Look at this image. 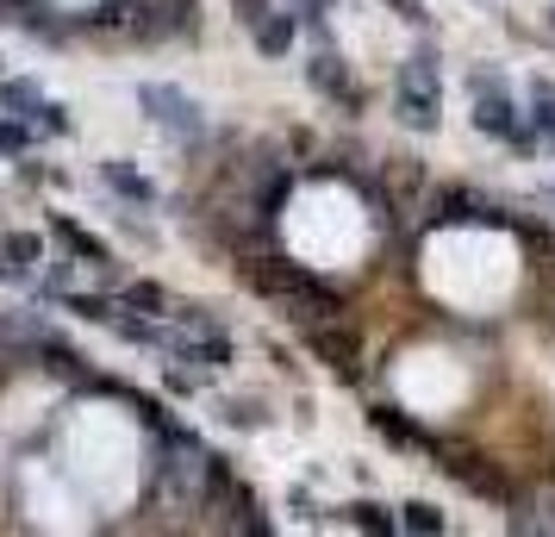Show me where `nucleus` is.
I'll return each instance as SVG.
<instances>
[{"label": "nucleus", "instance_id": "obj_1", "mask_svg": "<svg viewBox=\"0 0 555 537\" xmlns=\"http://www.w3.org/2000/svg\"><path fill=\"white\" fill-rule=\"evenodd\" d=\"M393 106L412 131H437V106H443V81H437V63L430 56H412L400 69V88H393Z\"/></svg>", "mask_w": 555, "mask_h": 537}, {"label": "nucleus", "instance_id": "obj_2", "mask_svg": "<svg viewBox=\"0 0 555 537\" xmlns=\"http://www.w3.org/2000/svg\"><path fill=\"white\" fill-rule=\"evenodd\" d=\"M144 106H163L156 119H163L169 131H188V138L201 131V106H194V101H181L176 88H144Z\"/></svg>", "mask_w": 555, "mask_h": 537}, {"label": "nucleus", "instance_id": "obj_3", "mask_svg": "<svg viewBox=\"0 0 555 537\" xmlns=\"http://www.w3.org/2000/svg\"><path fill=\"white\" fill-rule=\"evenodd\" d=\"M312 344L331 357V369H350L356 362V337H344V332H312Z\"/></svg>", "mask_w": 555, "mask_h": 537}, {"label": "nucleus", "instance_id": "obj_4", "mask_svg": "<svg viewBox=\"0 0 555 537\" xmlns=\"http://www.w3.org/2000/svg\"><path fill=\"white\" fill-rule=\"evenodd\" d=\"M256 38H262V51H287L294 26H287V20H256Z\"/></svg>", "mask_w": 555, "mask_h": 537}, {"label": "nucleus", "instance_id": "obj_5", "mask_svg": "<svg viewBox=\"0 0 555 537\" xmlns=\"http://www.w3.org/2000/svg\"><path fill=\"white\" fill-rule=\"evenodd\" d=\"M405 525H412V532H443L437 507H425V500H418V507H405Z\"/></svg>", "mask_w": 555, "mask_h": 537}]
</instances>
